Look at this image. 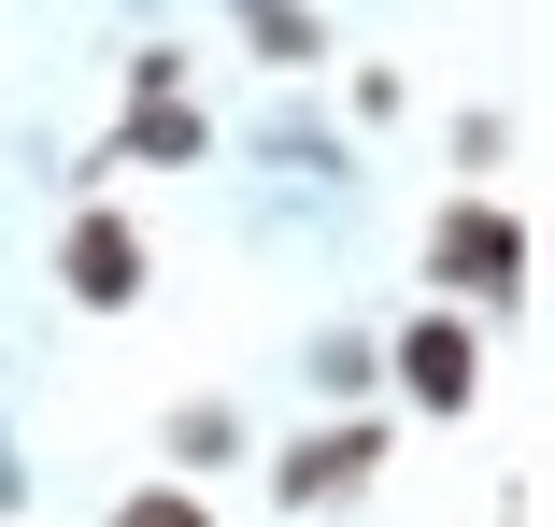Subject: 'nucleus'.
Wrapping results in <instances>:
<instances>
[{"instance_id": "6", "label": "nucleus", "mask_w": 555, "mask_h": 527, "mask_svg": "<svg viewBox=\"0 0 555 527\" xmlns=\"http://www.w3.org/2000/svg\"><path fill=\"white\" fill-rule=\"evenodd\" d=\"M199 471H243V413L229 399H171V485H199Z\"/></svg>"}, {"instance_id": "11", "label": "nucleus", "mask_w": 555, "mask_h": 527, "mask_svg": "<svg viewBox=\"0 0 555 527\" xmlns=\"http://www.w3.org/2000/svg\"><path fill=\"white\" fill-rule=\"evenodd\" d=\"M129 100H185V43H129Z\"/></svg>"}, {"instance_id": "8", "label": "nucleus", "mask_w": 555, "mask_h": 527, "mask_svg": "<svg viewBox=\"0 0 555 527\" xmlns=\"http://www.w3.org/2000/svg\"><path fill=\"white\" fill-rule=\"evenodd\" d=\"M371 385H385V343H357V329H343V343H313V399H327V413H357Z\"/></svg>"}, {"instance_id": "5", "label": "nucleus", "mask_w": 555, "mask_h": 527, "mask_svg": "<svg viewBox=\"0 0 555 527\" xmlns=\"http://www.w3.org/2000/svg\"><path fill=\"white\" fill-rule=\"evenodd\" d=\"M100 157H115V171H199L214 157V115H199V100H129Z\"/></svg>"}, {"instance_id": "10", "label": "nucleus", "mask_w": 555, "mask_h": 527, "mask_svg": "<svg viewBox=\"0 0 555 527\" xmlns=\"http://www.w3.org/2000/svg\"><path fill=\"white\" fill-rule=\"evenodd\" d=\"M271 171H343V143H327L313 115H285V129H271Z\"/></svg>"}, {"instance_id": "1", "label": "nucleus", "mask_w": 555, "mask_h": 527, "mask_svg": "<svg viewBox=\"0 0 555 527\" xmlns=\"http://www.w3.org/2000/svg\"><path fill=\"white\" fill-rule=\"evenodd\" d=\"M427 299H456V313L527 299V215H513V200H441V229H427Z\"/></svg>"}, {"instance_id": "7", "label": "nucleus", "mask_w": 555, "mask_h": 527, "mask_svg": "<svg viewBox=\"0 0 555 527\" xmlns=\"http://www.w3.org/2000/svg\"><path fill=\"white\" fill-rule=\"evenodd\" d=\"M243 29H257V57H271V72H327V57H343L313 0H243Z\"/></svg>"}, {"instance_id": "3", "label": "nucleus", "mask_w": 555, "mask_h": 527, "mask_svg": "<svg viewBox=\"0 0 555 527\" xmlns=\"http://www.w3.org/2000/svg\"><path fill=\"white\" fill-rule=\"evenodd\" d=\"M371 471H385V428L371 413H327V428H299L271 457V499L285 513H343V499H371Z\"/></svg>"}, {"instance_id": "2", "label": "nucleus", "mask_w": 555, "mask_h": 527, "mask_svg": "<svg viewBox=\"0 0 555 527\" xmlns=\"http://www.w3.org/2000/svg\"><path fill=\"white\" fill-rule=\"evenodd\" d=\"M385 385H399L413 413H485V329H470L456 299H427L413 329L385 343Z\"/></svg>"}, {"instance_id": "4", "label": "nucleus", "mask_w": 555, "mask_h": 527, "mask_svg": "<svg viewBox=\"0 0 555 527\" xmlns=\"http://www.w3.org/2000/svg\"><path fill=\"white\" fill-rule=\"evenodd\" d=\"M57 285H72L86 313H129V299L157 285V257H143V229H129V215H100V200H86L72 243H57Z\"/></svg>"}, {"instance_id": "9", "label": "nucleus", "mask_w": 555, "mask_h": 527, "mask_svg": "<svg viewBox=\"0 0 555 527\" xmlns=\"http://www.w3.org/2000/svg\"><path fill=\"white\" fill-rule=\"evenodd\" d=\"M115 527H214V499L157 471V485H129V499H115Z\"/></svg>"}]
</instances>
